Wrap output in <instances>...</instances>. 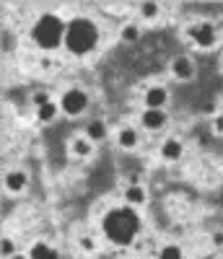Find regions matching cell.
Returning <instances> with one entry per match:
<instances>
[{
  "label": "cell",
  "instance_id": "obj_22",
  "mask_svg": "<svg viewBox=\"0 0 223 259\" xmlns=\"http://www.w3.org/2000/svg\"><path fill=\"white\" fill-rule=\"evenodd\" d=\"M81 249H86V251H94V249H96V244H94L91 236H86V239H81Z\"/></svg>",
  "mask_w": 223,
  "mask_h": 259
},
{
  "label": "cell",
  "instance_id": "obj_25",
  "mask_svg": "<svg viewBox=\"0 0 223 259\" xmlns=\"http://www.w3.org/2000/svg\"><path fill=\"white\" fill-rule=\"evenodd\" d=\"M11 259H31V256H26V254H13Z\"/></svg>",
  "mask_w": 223,
  "mask_h": 259
},
{
  "label": "cell",
  "instance_id": "obj_12",
  "mask_svg": "<svg viewBox=\"0 0 223 259\" xmlns=\"http://www.w3.org/2000/svg\"><path fill=\"white\" fill-rule=\"evenodd\" d=\"M145 187H140V184H130L127 189H125V202L130 205V207H138V205H143L145 202Z\"/></svg>",
  "mask_w": 223,
  "mask_h": 259
},
{
  "label": "cell",
  "instance_id": "obj_24",
  "mask_svg": "<svg viewBox=\"0 0 223 259\" xmlns=\"http://www.w3.org/2000/svg\"><path fill=\"white\" fill-rule=\"evenodd\" d=\"M213 246H223V231H215L213 233Z\"/></svg>",
  "mask_w": 223,
  "mask_h": 259
},
{
  "label": "cell",
  "instance_id": "obj_20",
  "mask_svg": "<svg viewBox=\"0 0 223 259\" xmlns=\"http://www.w3.org/2000/svg\"><path fill=\"white\" fill-rule=\"evenodd\" d=\"M0 254H3V259H11L13 254H18V251H16V241H13V239H3V246H0Z\"/></svg>",
  "mask_w": 223,
  "mask_h": 259
},
{
  "label": "cell",
  "instance_id": "obj_26",
  "mask_svg": "<svg viewBox=\"0 0 223 259\" xmlns=\"http://www.w3.org/2000/svg\"><path fill=\"white\" fill-rule=\"evenodd\" d=\"M203 259H215V256H213V254H208V256H203Z\"/></svg>",
  "mask_w": 223,
  "mask_h": 259
},
{
  "label": "cell",
  "instance_id": "obj_23",
  "mask_svg": "<svg viewBox=\"0 0 223 259\" xmlns=\"http://www.w3.org/2000/svg\"><path fill=\"white\" fill-rule=\"evenodd\" d=\"M213 130H215L218 135H223V114H218V117L213 119Z\"/></svg>",
  "mask_w": 223,
  "mask_h": 259
},
{
  "label": "cell",
  "instance_id": "obj_15",
  "mask_svg": "<svg viewBox=\"0 0 223 259\" xmlns=\"http://www.w3.org/2000/svg\"><path fill=\"white\" fill-rule=\"evenodd\" d=\"M86 138L91 140V143H99V140H104V138H106V124H104L101 119L88 122V127H86Z\"/></svg>",
  "mask_w": 223,
  "mask_h": 259
},
{
  "label": "cell",
  "instance_id": "obj_19",
  "mask_svg": "<svg viewBox=\"0 0 223 259\" xmlns=\"http://www.w3.org/2000/svg\"><path fill=\"white\" fill-rule=\"evenodd\" d=\"M159 11H161V6H159V3H143V6H140L143 18H156V16H159Z\"/></svg>",
  "mask_w": 223,
  "mask_h": 259
},
{
  "label": "cell",
  "instance_id": "obj_11",
  "mask_svg": "<svg viewBox=\"0 0 223 259\" xmlns=\"http://www.w3.org/2000/svg\"><path fill=\"white\" fill-rule=\"evenodd\" d=\"M117 143H120V148H125V150L138 148V143H140L138 130H135V127H122L120 133H117Z\"/></svg>",
  "mask_w": 223,
  "mask_h": 259
},
{
  "label": "cell",
  "instance_id": "obj_13",
  "mask_svg": "<svg viewBox=\"0 0 223 259\" xmlns=\"http://www.w3.org/2000/svg\"><path fill=\"white\" fill-rule=\"evenodd\" d=\"M70 153H73L76 158H86V156H91V153H94V143L88 140L86 135H81V138H76V140L70 143Z\"/></svg>",
  "mask_w": 223,
  "mask_h": 259
},
{
  "label": "cell",
  "instance_id": "obj_5",
  "mask_svg": "<svg viewBox=\"0 0 223 259\" xmlns=\"http://www.w3.org/2000/svg\"><path fill=\"white\" fill-rule=\"evenodd\" d=\"M187 34H190V39L195 41V45H197V47H203V50L213 47V45H215V39H218L213 24H195V26H190Z\"/></svg>",
  "mask_w": 223,
  "mask_h": 259
},
{
  "label": "cell",
  "instance_id": "obj_3",
  "mask_svg": "<svg viewBox=\"0 0 223 259\" xmlns=\"http://www.w3.org/2000/svg\"><path fill=\"white\" fill-rule=\"evenodd\" d=\"M65 31H68V24L55 16V13H44L39 16V21L31 29V39L36 41V47L44 52H52L57 47H65Z\"/></svg>",
  "mask_w": 223,
  "mask_h": 259
},
{
  "label": "cell",
  "instance_id": "obj_1",
  "mask_svg": "<svg viewBox=\"0 0 223 259\" xmlns=\"http://www.w3.org/2000/svg\"><path fill=\"white\" fill-rule=\"evenodd\" d=\"M101 231L104 236L112 241V244H117V246H127L135 241V236L140 233V215L135 212V207H112L104 212V218H101Z\"/></svg>",
  "mask_w": 223,
  "mask_h": 259
},
{
  "label": "cell",
  "instance_id": "obj_2",
  "mask_svg": "<svg viewBox=\"0 0 223 259\" xmlns=\"http://www.w3.org/2000/svg\"><path fill=\"white\" fill-rule=\"evenodd\" d=\"M99 45V26L91 18L78 16L73 21H68V31H65V50L70 55H88L94 52Z\"/></svg>",
  "mask_w": 223,
  "mask_h": 259
},
{
  "label": "cell",
  "instance_id": "obj_16",
  "mask_svg": "<svg viewBox=\"0 0 223 259\" xmlns=\"http://www.w3.org/2000/svg\"><path fill=\"white\" fill-rule=\"evenodd\" d=\"M57 112H60V104L50 101V104H44V106H39V109H36V119L39 122H52L57 117Z\"/></svg>",
  "mask_w": 223,
  "mask_h": 259
},
{
  "label": "cell",
  "instance_id": "obj_18",
  "mask_svg": "<svg viewBox=\"0 0 223 259\" xmlns=\"http://www.w3.org/2000/svg\"><path fill=\"white\" fill-rule=\"evenodd\" d=\"M120 36H122V41H138L140 39V26L138 24H125Z\"/></svg>",
  "mask_w": 223,
  "mask_h": 259
},
{
  "label": "cell",
  "instance_id": "obj_6",
  "mask_svg": "<svg viewBox=\"0 0 223 259\" xmlns=\"http://www.w3.org/2000/svg\"><path fill=\"white\" fill-rule=\"evenodd\" d=\"M169 122V114L164 109H145L140 114V124L143 130H151V133H156V130H164Z\"/></svg>",
  "mask_w": 223,
  "mask_h": 259
},
{
  "label": "cell",
  "instance_id": "obj_4",
  "mask_svg": "<svg viewBox=\"0 0 223 259\" xmlns=\"http://www.w3.org/2000/svg\"><path fill=\"white\" fill-rule=\"evenodd\" d=\"M88 109V94L83 89H68L60 96V112L68 117H81Z\"/></svg>",
  "mask_w": 223,
  "mask_h": 259
},
{
  "label": "cell",
  "instance_id": "obj_21",
  "mask_svg": "<svg viewBox=\"0 0 223 259\" xmlns=\"http://www.w3.org/2000/svg\"><path fill=\"white\" fill-rule=\"evenodd\" d=\"M31 101H34V106H36V109H39V106H44V104H50L52 99H50V94H47V91H36V94L31 96Z\"/></svg>",
  "mask_w": 223,
  "mask_h": 259
},
{
  "label": "cell",
  "instance_id": "obj_8",
  "mask_svg": "<svg viewBox=\"0 0 223 259\" xmlns=\"http://www.w3.org/2000/svg\"><path fill=\"white\" fill-rule=\"evenodd\" d=\"M171 73H174V78H179V80H192V75H195V62H192V57H187V55L176 57V60L171 62Z\"/></svg>",
  "mask_w": 223,
  "mask_h": 259
},
{
  "label": "cell",
  "instance_id": "obj_7",
  "mask_svg": "<svg viewBox=\"0 0 223 259\" xmlns=\"http://www.w3.org/2000/svg\"><path fill=\"white\" fill-rule=\"evenodd\" d=\"M143 101H145V109H164L166 101H169V94H166V89H161V85H151V89L145 91V96H143Z\"/></svg>",
  "mask_w": 223,
  "mask_h": 259
},
{
  "label": "cell",
  "instance_id": "obj_17",
  "mask_svg": "<svg viewBox=\"0 0 223 259\" xmlns=\"http://www.w3.org/2000/svg\"><path fill=\"white\" fill-rule=\"evenodd\" d=\"M159 259H184V251L179 244H166V246H161Z\"/></svg>",
  "mask_w": 223,
  "mask_h": 259
},
{
  "label": "cell",
  "instance_id": "obj_14",
  "mask_svg": "<svg viewBox=\"0 0 223 259\" xmlns=\"http://www.w3.org/2000/svg\"><path fill=\"white\" fill-rule=\"evenodd\" d=\"M29 256H31V259H60L57 249H52L50 244H44V241H36V244L31 246Z\"/></svg>",
  "mask_w": 223,
  "mask_h": 259
},
{
  "label": "cell",
  "instance_id": "obj_10",
  "mask_svg": "<svg viewBox=\"0 0 223 259\" xmlns=\"http://www.w3.org/2000/svg\"><path fill=\"white\" fill-rule=\"evenodd\" d=\"M29 187V177H26V171H8L6 174V192L11 194H18V192H24Z\"/></svg>",
  "mask_w": 223,
  "mask_h": 259
},
{
  "label": "cell",
  "instance_id": "obj_9",
  "mask_svg": "<svg viewBox=\"0 0 223 259\" xmlns=\"http://www.w3.org/2000/svg\"><path fill=\"white\" fill-rule=\"evenodd\" d=\"M184 156V145H182V140H176V138H166L164 143H161V158L164 161H179Z\"/></svg>",
  "mask_w": 223,
  "mask_h": 259
}]
</instances>
